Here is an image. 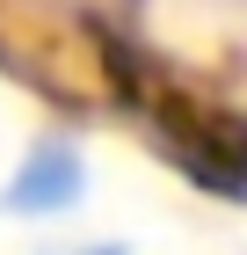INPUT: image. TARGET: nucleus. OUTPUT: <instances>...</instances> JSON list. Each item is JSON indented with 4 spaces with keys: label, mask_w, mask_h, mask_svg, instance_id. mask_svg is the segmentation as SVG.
<instances>
[{
    "label": "nucleus",
    "mask_w": 247,
    "mask_h": 255,
    "mask_svg": "<svg viewBox=\"0 0 247 255\" xmlns=\"http://www.w3.org/2000/svg\"><path fill=\"white\" fill-rule=\"evenodd\" d=\"M73 197H80V153L73 146H44V153L0 190V204H7V212H66Z\"/></svg>",
    "instance_id": "nucleus-1"
}]
</instances>
